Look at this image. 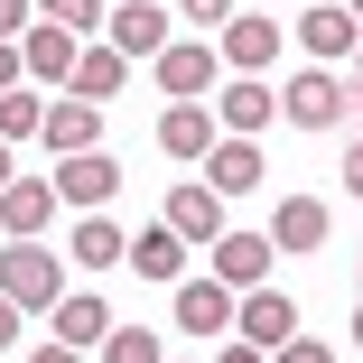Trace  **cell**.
<instances>
[{
  "label": "cell",
  "mask_w": 363,
  "mask_h": 363,
  "mask_svg": "<svg viewBox=\"0 0 363 363\" xmlns=\"http://www.w3.org/2000/svg\"><path fill=\"white\" fill-rule=\"evenodd\" d=\"M0 298H19V308H56V298H65V261H56L38 233H10V242H0Z\"/></svg>",
  "instance_id": "6da1fadb"
},
{
  "label": "cell",
  "mask_w": 363,
  "mask_h": 363,
  "mask_svg": "<svg viewBox=\"0 0 363 363\" xmlns=\"http://www.w3.org/2000/svg\"><path fill=\"white\" fill-rule=\"evenodd\" d=\"M345 112H354V84L335 65H298L279 84V121H298V130H345Z\"/></svg>",
  "instance_id": "7a4b0ae2"
},
{
  "label": "cell",
  "mask_w": 363,
  "mask_h": 363,
  "mask_svg": "<svg viewBox=\"0 0 363 363\" xmlns=\"http://www.w3.org/2000/svg\"><path fill=\"white\" fill-rule=\"evenodd\" d=\"M270 261H279V242H270V233H233V224H224V233L205 242V270L224 279L233 298H242V289H261V279H270Z\"/></svg>",
  "instance_id": "3957f363"
},
{
  "label": "cell",
  "mask_w": 363,
  "mask_h": 363,
  "mask_svg": "<svg viewBox=\"0 0 363 363\" xmlns=\"http://www.w3.org/2000/svg\"><path fill=\"white\" fill-rule=\"evenodd\" d=\"M298 47H308V65H354V47H363V19L345 10V0H308Z\"/></svg>",
  "instance_id": "277c9868"
},
{
  "label": "cell",
  "mask_w": 363,
  "mask_h": 363,
  "mask_svg": "<svg viewBox=\"0 0 363 363\" xmlns=\"http://www.w3.org/2000/svg\"><path fill=\"white\" fill-rule=\"evenodd\" d=\"M94 38H75V28H56V19H38L28 38H19V56H28V84H47V94H65L75 84V56H84Z\"/></svg>",
  "instance_id": "5b68a950"
},
{
  "label": "cell",
  "mask_w": 363,
  "mask_h": 363,
  "mask_svg": "<svg viewBox=\"0 0 363 363\" xmlns=\"http://www.w3.org/2000/svg\"><path fill=\"white\" fill-rule=\"evenodd\" d=\"M196 168H205V186H214V196H252V186L270 177V159H261V140H242V130H224V140H214V150H205Z\"/></svg>",
  "instance_id": "8992f818"
},
{
  "label": "cell",
  "mask_w": 363,
  "mask_h": 363,
  "mask_svg": "<svg viewBox=\"0 0 363 363\" xmlns=\"http://www.w3.org/2000/svg\"><path fill=\"white\" fill-rule=\"evenodd\" d=\"M47 326H56V345H75V354H103V335H112L121 317L103 308V289H65V298L47 308Z\"/></svg>",
  "instance_id": "52a82bcc"
},
{
  "label": "cell",
  "mask_w": 363,
  "mask_h": 363,
  "mask_svg": "<svg viewBox=\"0 0 363 363\" xmlns=\"http://www.w3.org/2000/svg\"><path fill=\"white\" fill-rule=\"evenodd\" d=\"M214 47H224V75H270V56H279V28L261 10H233L224 28H214Z\"/></svg>",
  "instance_id": "ba28073f"
},
{
  "label": "cell",
  "mask_w": 363,
  "mask_h": 363,
  "mask_svg": "<svg viewBox=\"0 0 363 363\" xmlns=\"http://www.w3.org/2000/svg\"><path fill=\"white\" fill-rule=\"evenodd\" d=\"M56 196L75 205V214L112 205V196H121V168H112V150H75V159H56Z\"/></svg>",
  "instance_id": "9c48e42d"
},
{
  "label": "cell",
  "mask_w": 363,
  "mask_h": 363,
  "mask_svg": "<svg viewBox=\"0 0 363 363\" xmlns=\"http://www.w3.org/2000/svg\"><path fill=\"white\" fill-rule=\"evenodd\" d=\"M38 140H47L56 159H75V150H103V103H84L75 84H65V94L47 103V130H38Z\"/></svg>",
  "instance_id": "30bf717a"
},
{
  "label": "cell",
  "mask_w": 363,
  "mask_h": 363,
  "mask_svg": "<svg viewBox=\"0 0 363 363\" xmlns=\"http://www.w3.org/2000/svg\"><path fill=\"white\" fill-rule=\"evenodd\" d=\"M150 65H159V94H168V103H196L214 75H224V47H177V38H168Z\"/></svg>",
  "instance_id": "8fae6325"
},
{
  "label": "cell",
  "mask_w": 363,
  "mask_h": 363,
  "mask_svg": "<svg viewBox=\"0 0 363 363\" xmlns=\"http://www.w3.org/2000/svg\"><path fill=\"white\" fill-rule=\"evenodd\" d=\"M233 308H242V298H233L214 270H205V279H177V326H186V335H233Z\"/></svg>",
  "instance_id": "7c38bea8"
},
{
  "label": "cell",
  "mask_w": 363,
  "mask_h": 363,
  "mask_svg": "<svg viewBox=\"0 0 363 363\" xmlns=\"http://www.w3.org/2000/svg\"><path fill=\"white\" fill-rule=\"evenodd\" d=\"M233 335H252V345H289L298 335V308H289V289H242V308H233Z\"/></svg>",
  "instance_id": "4fadbf2b"
},
{
  "label": "cell",
  "mask_w": 363,
  "mask_h": 363,
  "mask_svg": "<svg viewBox=\"0 0 363 363\" xmlns=\"http://www.w3.org/2000/svg\"><path fill=\"white\" fill-rule=\"evenodd\" d=\"M159 224H177L186 242H214V233H224V196H214L205 177H186V186H168V205H159Z\"/></svg>",
  "instance_id": "5bb4252c"
},
{
  "label": "cell",
  "mask_w": 363,
  "mask_h": 363,
  "mask_svg": "<svg viewBox=\"0 0 363 363\" xmlns=\"http://www.w3.org/2000/svg\"><path fill=\"white\" fill-rule=\"evenodd\" d=\"M65 261L75 270H112V261H130V233L94 205V214H75V233H65Z\"/></svg>",
  "instance_id": "9a60e30c"
},
{
  "label": "cell",
  "mask_w": 363,
  "mask_h": 363,
  "mask_svg": "<svg viewBox=\"0 0 363 363\" xmlns=\"http://www.w3.org/2000/svg\"><path fill=\"white\" fill-rule=\"evenodd\" d=\"M326 233H335V214L317 196H279V214H270V242L279 252H326Z\"/></svg>",
  "instance_id": "2e32d148"
},
{
  "label": "cell",
  "mask_w": 363,
  "mask_h": 363,
  "mask_svg": "<svg viewBox=\"0 0 363 363\" xmlns=\"http://www.w3.org/2000/svg\"><path fill=\"white\" fill-rule=\"evenodd\" d=\"M103 38H112L121 56H159V47H168V0H121Z\"/></svg>",
  "instance_id": "e0dca14e"
},
{
  "label": "cell",
  "mask_w": 363,
  "mask_h": 363,
  "mask_svg": "<svg viewBox=\"0 0 363 363\" xmlns=\"http://www.w3.org/2000/svg\"><path fill=\"white\" fill-rule=\"evenodd\" d=\"M56 177H10L0 186V233H47V214H56Z\"/></svg>",
  "instance_id": "ac0fdd59"
},
{
  "label": "cell",
  "mask_w": 363,
  "mask_h": 363,
  "mask_svg": "<svg viewBox=\"0 0 363 363\" xmlns=\"http://www.w3.org/2000/svg\"><path fill=\"white\" fill-rule=\"evenodd\" d=\"M214 140H224V121H214L205 103H168V112H159V150H168V159H205Z\"/></svg>",
  "instance_id": "d6986e66"
},
{
  "label": "cell",
  "mask_w": 363,
  "mask_h": 363,
  "mask_svg": "<svg viewBox=\"0 0 363 363\" xmlns=\"http://www.w3.org/2000/svg\"><path fill=\"white\" fill-rule=\"evenodd\" d=\"M130 270L150 279V289H159V279H186V233H177V224H150V233H130Z\"/></svg>",
  "instance_id": "ffe728a7"
},
{
  "label": "cell",
  "mask_w": 363,
  "mask_h": 363,
  "mask_svg": "<svg viewBox=\"0 0 363 363\" xmlns=\"http://www.w3.org/2000/svg\"><path fill=\"white\" fill-rule=\"evenodd\" d=\"M214 121H224V130H242V140H252L261 121H279V94H270L261 75H233V84H224V112H214Z\"/></svg>",
  "instance_id": "44dd1931"
},
{
  "label": "cell",
  "mask_w": 363,
  "mask_h": 363,
  "mask_svg": "<svg viewBox=\"0 0 363 363\" xmlns=\"http://www.w3.org/2000/svg\"><path fill=\"white\" fill-rule=\"evenodd\" d=\"M121 84H130V56H121V47H112V38H103V47H84V56H75V94H84V103H112V94H121Z\"/></svg>",
  "instance_id": "7402d4cb"
},
{
  "label": "cell",
  "mask_w": 363,
  "mask_h": 363,
  "mask_svg": "<svg viewBox=\"0 0 363 363\" xmlns=\"http://www.w3.org/2000/svg\"><path fill=\"white\" fill-rule=\"evenodd\" d=\"M38 94H47V84H10V94H0V140H10V150L47 130V103H38Z\"/></svg>",
  "instance_id": "603a6c76"
},
{
  "label": "cell",
  "mask_w": 363,
  "mask_h": 363,
  "mask_svg": "<svg viewBox=\"0 0 363 363\" xmlns=\"http://www.w3.org/2000/svg\"><path fill=\"white\" fill-rule=\"evenodd\" d=\"M103 363H168V345H159V326H112Z\"/></svg>",
  "instance_id": "cb8c5ba5"
},
{
  "label": "cell",
  "mask_w": 363,
  "mask_h": 363,
  "mask_svg": "<svg viewBox=\"0 0 363 363\" xmlns=\"http://www.w3.org/2000/svg\"><path fill=\"white\" fill-rule=\"evenodd\" d=\"M38 19L75 28V38H103V28H112V10H103V0H38Z\"/></svg>",
  "instance_id": "d4e9b609"
},
{
  "label": "cell",
  "mask_w": 363,
  "mask_h": 363,
  "mask_svg": "<svg viewBox=\"0 0 363 363\" xmlns=\"http://www.w3.org/2000/svg\"><path fill=\"white\" fill-rule=\"evenodd\" d=\"M270 363H335V345H317V335L298 326V335H289V345H270Z\"/></svg>",
  "instance_id": "484cf974"
},
{
  "label": "cell",
  "mask_w": 363,
  "mask_h": 363,
  "mask_svg": "<svg viewBox=\"0 0 363 363\" xmlns=\"http://www.w3.org/2000/svg\"><path fill=\"white\" fill-rule=\"evenodd\" d=\"M38 28V0H0V38H28Z\"/></svg>",
  "instance_id": "4316f807"
},
{
  "label": "cell",
  "mask_w": 363,
  "mask_h": 363,
  "mask_svg": "<svg viewBox=\"0 0 363 363\" xmlns=\"http://www.w3.org/2000/svg\"><path fill=\"white\" fill-rule=\"evenodd\" d=\"M10 84H28V56H19V38H0V94Z\"/></svg>",
  "instance_id": "83f0119b"
},
{
  "label": "cell",
  "mask_w": 363,
  "mask_h": 363,
  "mask_svg": "<svg viewBox=\"0 0 363 363\" xmlns=\"http://www.w3.org/2000/svg\"><path fill=\"white\" fill-rule=\"evenodd\" d=\"M177 10H186L196 28H224V19H233V0H177Z\"/></svg>",
  "instance_id": "f1b7e54d"
},
{
  "label": "cell",
  "mask_w": 363,
  "mask_h": 363,
  "mask_svg": "<svg viewBox=\"0 0 363 363\" xmlns=\"http://www.w3.org/2000/svg\"><path fill=\"white\" fill-rule=\"evenodd\" d=\"M214 363H270V345H252V335H224V354Z\"/></svg>",
  "instance_id": "f546056e"
},
{
  "label": "cell",
  "mask_w": 363,
  "mask_h": 363,
  "mask_svg": "<svg viewBox=\"0 0 363 363\" xmlns=\"http://www.w3.org/2000/svg\"><path fill=\"white\" fill-rule=\"evenodd\" d=\"M345 196H363V130L345 140Z\"/></svg>",
  "instance_id": "4dcf8cb0"
},
{
  "label": "cell",
  "mask_w": 363,
  "mask_h": 363,
  "mask_svg": "<svg viewBox=\"0 0 363 363\" xmlns=\"http://www.w3.org/2000/svg\"><path fill=\"white\" fill-rule=\"evenodd\" d=\"M19 317H28L19 298H0V354H10V345H19Z\"/></svg>",
  "instance_id": "1f68e13d"
},
{
  "label": "cell",
  "mask_w": 363,
  "mask_h": 363,
  "mask_svg": "<svg viewBox=\"0 0 363 363\" xmlns=\"http://www.w3.org/2000/svg\"><path fill=\"white\" fill-rule=\"evenodd\" d=\"M28 363H84V354H75V345H38Z\"/></svg>",
  "instance_id": "d6a6232c"
},
{
  "label": "cell",
  "mask_w": 363,
  "mask_h": 363,
  "mask_svg": "<svg viewBox=\"0 0 363 363\" xmlns=\"http://www.w3.org/2000/svg\"><path fill=\"white\" fill-rule=\"evenodd\" d=\"M10 177H19V168H10V140H0V186H10Z\"/></svg>",
  "instance_id": "836d02e7"
},
{
  "label": "cell",
  "mask_w": 363,
  "mask_h": 363,
  "mask_svg": "<svg viewBox=\"0 0 363 363\" xmlns=\"http://www.w3.org/2000/svg\"><path fill=\"white\" fill-rule=\"evenodd\" d=\"M354 94H363V47H354Z\"/></svg>",
  "instance_id": "e575fe53"
},
{
  "label": "cell",
  "mask_w": 363,
  "mask_h": 363,
  "mask_svg": "<svg viewBox=\"0 0 363 363\" xmlns=\"http://www.w3.org/2000/svg\"><path fill=\"white\" fill-rule=\"evenodd\" d=\"M354 345H363V308H354Z\"/></svg>",
  "instance_id": "d590c367"
},
{
  "label": "cell",
  "mask_w": 363,
  "mask_h": 363,
  "mask_svg": "<svg viewBox=\"0 0 363 363\" xmlns=\"http://www.w3.org/2000/svg\"><path fill=\"white\" fill-rule=\"evenodd\" d=\"M345 10H354V19H363V0H345Z\"/></svg>",
  "instance_id": "8d00e7d4"
}]
</instances>
